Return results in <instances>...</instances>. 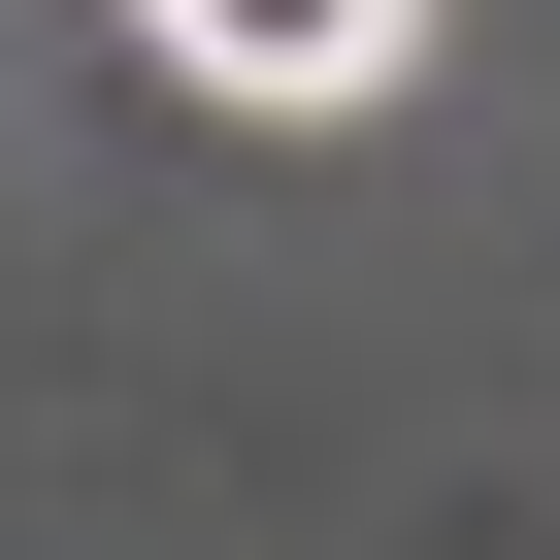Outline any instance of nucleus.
I'll return each instance as SVG.
<instances>
[{"instance_id": "f257e3e1", "label": "nucleus", "mask_w": 560, "mask_h": 560, "mask_svg": "<svg viewBox=\"0 0 560 560\" xmlns=\"http://www.w3.org/2000/svg\"><path fill=\"white\" fill-rule=\"evenodd\" d=\"M132 34H165L198 100H264V132H363V100L429 67V0H132Z\"/></svg>"}]
</instances>
